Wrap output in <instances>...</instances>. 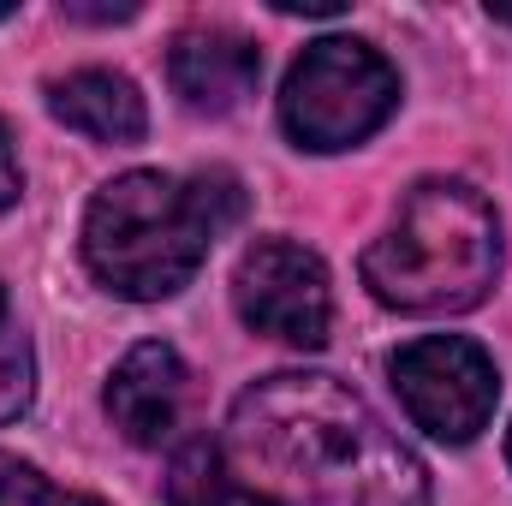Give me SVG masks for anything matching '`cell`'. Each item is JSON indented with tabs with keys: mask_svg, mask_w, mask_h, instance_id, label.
<instances>
[{
	"mask_svg": "<svg viewBox=\"0 0 512 506\" xmlns=\"http://www.w3.org/2000/svg\"><path fill=\"white\" fill-rule=\"evenodd\" d=\"M227 447L304 506H429L423 459L334 376H268L233 399Z\"/></svg>",
	"mask_w": 512,
	"mask_h": 506,
	"instance_id": "1",
	"label": "cell"
},
{
	"mask_svg": "<svg viewBox=\"0 0 512 506\" xmlns=\"http://www.w3.org/2000/svg\"><path fill=\"white\" fill-rule=\"evenodd\" d=\"M245 197L239 179L203 173V179H173V173H120L90 197L84 215V262L90 274L120 292V298H173L197 268L209 245L239 221Z\"/></svg>",
	"mask_w": 512,
	"mask_h": 506,
	"instance_id": "2",
	"label": "cell"
},
{
	"mask_svg": "<svg viewBox=\"0 0 512 506\" xmlns=\"http://www.w3.org/2000/svg\"><path fill=\"white\" fill-rule=\"evenodd\" d=\"M501 274V221L465 179H423L399 221L364 251V286L411 316H453L489 298Z\"/></svg>",
	"mask_w": 512,
	"mask_h": 506,
	"instance_id": "3",
	"label": "cell"
},
{
	"mask_svg": "<svg viewBox=\"0 0 512 506\" xmlns=\"http://www.w3.org/2000/svg\"><path fill=\"white\" fill-rule=\"evenodd\" d=\"M399 108V78L370 42L352 36H322L310 42L280 90V126L298 149L334 155L364 143L370 131L387 126V114Z\"/></svg>",
	"mask_w": 512,
	"mask_h": 506,
	"instance_id": "4",
	"label": "cell"
},
{
	"mask_svg": "<svg viewBox=\"0 0 512 506\" xmlns=\"http://www.w3.org/2000/svg\"><path fill=\"white\" fill-rule=\"evenodd\" d=\"M393 387H399V405L405 417L447 441V447H465L489 429L495 417V399H501V376H495V358L465 340V334H429V340H411L399 358H393Z\"/></svg>",
	"mask_w": 512,
	"mask_h": 506,
	"instance_id": "5",
	"label": "cell"
},
{
	"mask_svg": "<svg viewBox=\"0 0 512 506\" xmlns=\"http://www.w3.org/2000/svg\"><path fill=\"white\" fill-rule=\"evenodd\" d=\"M233 304H239L245 328L286 340V346H322L328 322H334V292H328L322 256L304 245H286V239H262L239 256Z\"/></svg>",
	"mask_w": 512,
	"mask_h": 506,
	"instance_id": "6",
	"label": "cell"
},
{
	"mask_svg": "<svg viewBox=\"0 0 512 506\" xmlns=\"http://www.w3.org/2000/svg\"><path fill=\"white\" fill-rule=\"evenodd\" d=\"M185 399H191V370L167 340L131 346L120 358V370H114V381H108V417L137 447L173 441V429L185 417Z\"/></svg>",
	"mask_w": 512,
	"mask_h": 506,
	"instance_id": "7",
	"label": "cell"
},
{
	"mask_svg": "<svg viewBox=\"0 0 512 506\" xmlns=\"http://www.w3.org/2000/svg\"><path fill=\"white\" fill-rule=\"evenodd\" d=\"M167 78L173 90L185 96V108L197 114H227L239 108L262 78V54L256 42H245L239 30H215V24H197V30H179L173 48H167Z\"/></svg>",
	"mask_w": 512,
	"mask_h": 506,
	"instance_id": "8",
	"label": "cell"
},
{
	"mask_svg": "<svg viewBox=\"0 0 512 506\" xmlns=\"http://www.w3.org/2000/svg\"><path fill=\"white\" fill-rule=\"evenodd\" d=\"M48 108H54L60 126L84 131V137H96V143H137V137L149 131V114H143L137 84L120 78V72H102V66L60 78V84L48 90Z\"/></svg>",
	"mask_w": 512,
	"mask_h": 506,
	"instance_id": "9",
	"label": "cell"
},
{
	"mask_svg": "<svg viewBox=\"0 0 512 506\" xmlns=\"http://www.w3.org/2000/svg\"><path fill=\"white\" fill-rule=\"evenodd\" d=\"M167 501L173 506H280L274 495H262V489H251V483H239V477L227 471L221 447H209V441H197V447L179 453L173 483H167Z\"/></svg>",
	"mask_w": 512,
	"mask_h": 506,
	"instance_id": "10",
	"label": "cell"
},
{
	"mask_svg": "<svg viewBox=\"0 0 512 506\" xmlns=\"http://www.w3.org/2000/svg\"><path fill=\"white\" fill-rule=\"evenodd\" d=\"M0 506H102V501H90V495H66V489H54L36 465L0 453Z\"/></svg>",
	"mask_w": 512,
	"mask_h": 506,
	"instance_id": "11",
	"label": "cell"
},
{
	"mask_svg": "<svg viewBox=\"0 0 512 506\" xmlns=\"http://www.w3.org/2000/svg\"><path fill=\"white\" fill-rule=\"evenodd\" d=\"M24 191V173H18V149H12V131L0 126V209H12Z\"/></svg>",
	"mask_w": 512,
	"mask_h": 506,
	"instance_id": "12",
	"label": "cell"
},
{
	"mask_svg": "<svg viewBox=\"0 0 512 506\" xmlns=\"http://www.w3.org/2000/svg\"><path fill=\"white\" fill-rule=\"evenodd\" d=\"M0 316H6V292H0Z\"/></svg>",
	"mask_w": 512,
	"mask_h": 506,
	"instance_id": "13",
	"label": "cell"
},
{
	"mask_svg": "<svg viewBox=\"0 0 512 506\" xmlns=\"http://www.w3.org/2000/svg\"><path fill=\"white\" fill-rule=\"evenodd\" d=\"M507 459H512V435H507Z\"/></svg>",
	"mask_w": 512,
	"mask_h": 506,
	"instance_id": "14",
	"label": "cell"
}]
</instances>
